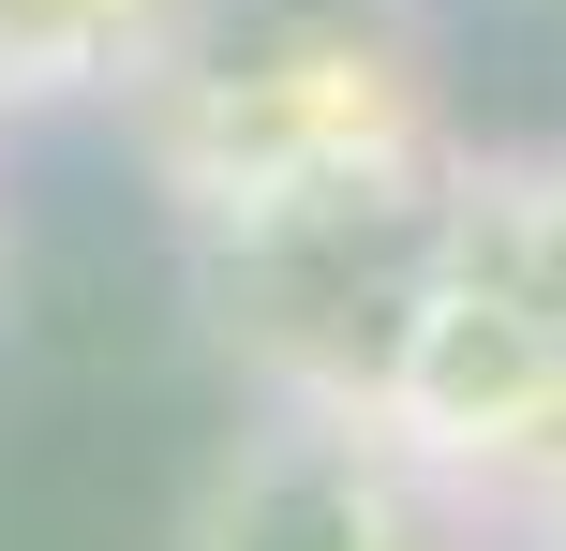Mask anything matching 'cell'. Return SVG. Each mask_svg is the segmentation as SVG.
I'll use <instances>...</instances> for the list:
<instances>
[{"mask_svg":"<svg viewBox=\"0 0 566 551\" xmlns=\"http://www.w3.org/2000/svg\"><path fill=\"white\" fill-rule=\"evenodd\" d=\"M448 179H358V194L313 209H254V224L179 239L195 254V314L224 343L239 403H313V417H388L402 328L432 298V254H448Z\"/></svg>","mask_w":566,"mask_h":551,"instance_id":"7a4b0ae2","label":"cell"},{"mask_svg":"<svg viewBox=\"0 0 566 551\" xmlns=\"http://www.w3.org/2000/svg\"><path fill=\"white\" fill-rule=\"evenodd\" d=\"M179 0H0V119H75L149 75V45H165Z\"/></svg>","mask_w":566,"mask_h":551,"instance_id":"277c9868","label":"cell"},{"mask_svg":"<svg viewBox=\"0 0 566 551\" xmlns=\"http://www.w3.org/2000/svg\"><path fill=\"white\" fill-rule=\"evenodd\" d=\"M522 551H566V477H552L537 507H522Z\"/></svg>","mask_w":566,"mask_h":551,"instance_id":"8992f818","label":"cell"},{"mask_svg":"<svg viewBox=\"0 0 566 551\" xmlns=\"http://www.w3.org/2000/svg\"><path fill=\"white\" fill-rule=\"evenodd\" d=\"M119 135L179 239L462 165L418 0H179L149 75L119 89Z\"/></svg>","mask_w":566,"mask_h":551,"instance_id":"6da1fadb","label":"cell"},{"mask_svg":"<svg viewBox=\"0 0 566 551\" xmlns=\"http://www.w3.org/2000/svg\"><path fill=\"white\" fill-rule=\"evenodd\" d=\"M179 551H522L462 492L448 463L388 433V417H313V403H239V433L209 447Z\"/></svg>","mask_w":566,"mask_h":551,"instance_id":"3957f363","label":"cell"},{"mask_svg":"<svg viewBox=\"0 0 566 551\" xmlns=\"http://www.w3.org/2000/svg\"><path fill=\"white\" fill-rule=\"evenodd\" d=\"M0 284H15V254H0Z\"/></svg>","mask_w":566,"mask_h":551,"instance_id":"52a82bcc","label":"cell"},{"mask_svg":"<svg viewBox=\"0 0 566 551\" xmlns=\"http://www.w3.org/2000/svg\"><path fill=\"white\" fill-rule=\"evenodd\" d=\"M448 239L492 268V284H522V298L566 328V149H462V179H448Z\"/></svg>","mask_w":566,"mask_h":551,"instance_id":"5b68a950","label":"cell"}]
</instances>
